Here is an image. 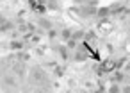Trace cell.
<instances>
[{"instance_id":"cell-1","label":"cell","mask_w":130,"mask_h":93,"mask_svg":"<svg viewBox=\"0 0 130 93\" xmlns=\"http://www.w3.org/2000/svg\"><path fill=\"white\" fill-rule=\"evenodd\" d=\"M121 93H130V86H125V88H123V91H121Z\"/></svg>"}]
</instances>
